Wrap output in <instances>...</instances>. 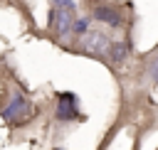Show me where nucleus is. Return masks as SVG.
<instances>
[{
  "mask_svg": "<svg viewBox=\"0 0 158 150\" xmlns=\"http://www.w3.org/2000/svg\"><path fill=\"white\" fill-rule=\"evenodd\" d=\"M54 150H59V148H54Z\"/></svg>",
  "mask_w": 158,
  "mask_h": 150,
  "instance_id": "obj_9",
  "label": "nucleus"
},
{
  "mask_svg": "<svg viewBox=\"0 0 158 150\" xmlns=\"http://www.w3.org/2000/svg\"><path fill=\"white\" fill-rule=\"evenodd\" d=\"M0 116L10 125H22L25 120L32 118V103L27 101V96H22L20 91H15L10 96V101H7V106L0 111Z\"/></svg>",
  "mask_w": 158,
  "mask_h": 150,
  "instance_id": "obj_2",
  "label": "nucleus"
},
{
  "mask_svg": "<svg viewBox=\"0 0 158 150\" xmlns=\"http://www.w3.org/2000/svg\"><path fill=\"white\" fill-rule=\"evenodd\" d=\"M91 17H94L96 22L109 25V27H121V25H123V17H121V12H118L114 5H96V7L91 10Z\"/></svg>",
  "mask_w": 158,
  "mask_h": 150,
  "instance_id": "obj_5",
  "label": "nucleus"
},
{
  "mask_svg": "<svg viewBox=\"0 0 158 150\" xmlns=\"http://www.w3.org/2000/svg\"><path fill=\"white\" fill-rule=\"evenodd\" d=\"M86 32H89V17H77V20H74V25H72V34L84 37Z\"/></svg>",
  "mask_w": 158,
  "mask_h": 150,
  "instance_id": "obj_7",
  "label": "nucleus"
},
{
  "mask_svg": "<svg viewBox=\"0 0 158 150\" xmlns=\"http://www.w3.org/2000/svg\"><path fill=\"white\" fill-rule=\"evenodd\" d=\"M54 118L59 123H69V120H79L81 111H79V98L72 91H62L57 93V106H54Z\"/></svg>",
  "mask_w": 158,
  "mask_h": 150,
  "instance_id": "obj_3",
  "label": "nucleus"
},
{
  "mask_svg": "<svg viewBox=\"0 0 158 150\" xmlns=\"http://www.w3.org/2000/svg\"><path fill=\"white\" fill-rule=\"evenodd\" d=\"M109 47H111V39L106 32L101 30H89L84 37H81V49L86 54H94V57H106L109 54Z\"/></svg>",
  "mask_w": 158,
  "mask_h": 150,
  "instance_id": "obj_4",
  "label": "nucleus"
},
{
  "mask_svg": "<svg viewBox=\"0 0 158 150\" xmlns=\"http://www.w3.org/2000/svg\"><path fill=\"white\" fill-rule=\"evenodd\" d=\"M77 20V5L74 0H52L47 27L57 34V39H64L72 34V25Z\"/></svg>",
  "mask_w": 158,
  "mask_h": 150,
  "instance_id": "obj_1",
  "label": "nucleus"
},
{
  "mask_svg": "<svg viewBox=\"0 0 158 150\" xmlns=\"http://www.w3.org/2000/svg\"><path fill=\"white\" fill-rule=\"evenodd\" d=\"M126 54H128V44H126V42H111L106 57H109L114 64H121V61L126 59Z\"/></svg>",
  "mask_w": 158,
  "mask_h": 150,
  "instance_id": "obj_6",
  "label": "nucleus"
},
{
  "mask_svg": "<svg viewBox=\"0 0 158 150\" xmlns=\"http://www.w3.org/2000/svg\"><path fill=\"white\" fill-rule=\"evenodd\" d=\"M151 79H153V81L158 84V59H156V61L151 64Z\"/></svg>",
  "mask_w": 158,
  "mask_h": 150,
  "instance_id": "obj_8",
  "label": "nucleus"
}]
</instances>
